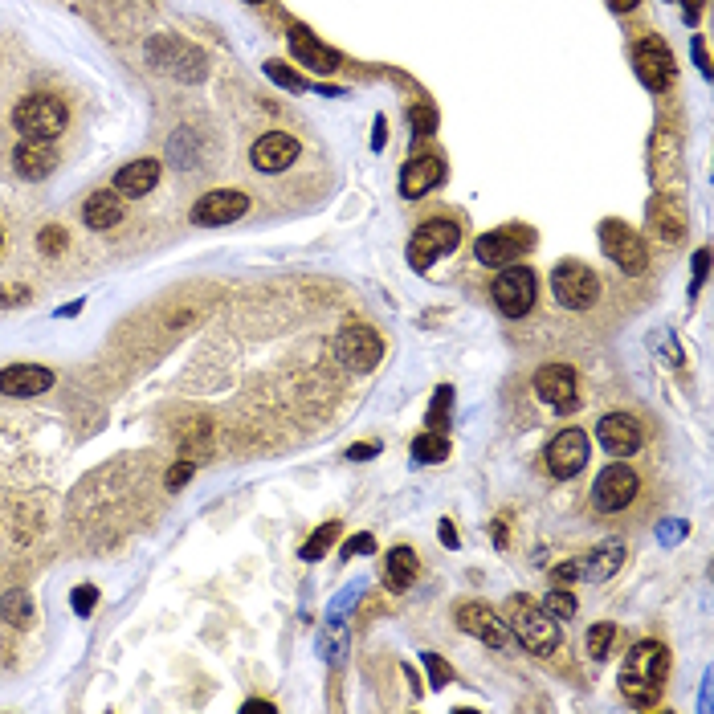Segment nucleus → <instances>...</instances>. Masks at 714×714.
<instances>
[{
	"mask_svg": "<svg viewBox=\"0 0 714 714\" xmlns=\"http://www.w3.org/2000/svg\"><path fill=\"white\" fill-rule=\"evenodd\" d=\"M670 678V649L661 641H637L621 666V694L645 710L661 698V686Z\"/></svg>",
	"mask_w": 714,
	"mask_h": 714,
	"instance_id": "obj_1",
	"label": "nucleus"
},
{
	"mask_svg": "<svg viewBox=\"0 0 714 714\" xmlns=\"http://www.w3.org/2000/svg\"><path fill=\"white\" fill-rule=\"evenodd\" d=\"M506 629L515 633V641L535 653V657H551L559 645H564V633H559V621L547 617V612L523 596H510L506 600Z\"/></svg>",
	"mask_w": 714,
	"mask_h": 714,
	"instance_id": "obj_2",
	"label": "nucleus"
},
{
	"mask_svg": "<svg viewBox=\"0 0 714 714\" xmlns=\"http://www.w3.org/2000/svg\"><path fill=\"white\" fill-rule=\"evenodd\" d=\"M70 123V111L58 94H29L13 107V127L33 143H54Z\"/></svg>",
	"mask_w": 714,
	"mask_h": 714,
	"instance_id": "obj_3",
	"label": "nucleus"
},
{
	"mask_svg": "<svg viewBox=\"0 0 714 714\" xmlns=\"http://www.w3.org/2000/svg\"><path fill=\"white\" fill-rule=\"evenodd\" d=\"M600 249H604V258L612 266H621L625 274H645L649 270V249L645 241L637 237V229H629L625 221H600Z\"/></svg>",
	"mask_w": 714,
	"mask_h": 714,
	"instance_id": "obj_4",
	"label": "nucleus"
},
{
	"mask_svg": "<svg viewBox=\"0 0 714 714\" xmlns=\"http://www.w3.org/2000/svg\"><path fill=\"white\" fill-rule=\"evenodd\" d=\"M535 270L531 266H502V274L494 278V306L506 315V319H523L531 315V306H535Z\"/></svg>",
	"mask_w": 714,
	"mask_h": 714,
	"instance_id": "obj_5",
	"label": "nucleus"
},
{
	"mask_svg": "<svg viewBox=\"0 0 714 714\" xmlns=\"http://www.w3.org/2000/svg\"><path fill=\"white\" fill-rule=\"evenodd\" d=\"M551 294L559 306H568V311H588L600 298V278L584 262H559L551 274Z\"/></svg>",
	"mask_w": 714,
	"mask_h": 714,
	"instance_id": "obj_6",
	"label": "nucleus"
},
{
	"mask_svg": "<svg viewBox=\"0 0 714 714\" xmlns=\"http://www.w3.org/2000/svg\"><path fill=\"white\" fill-rule=\"evenodd\" d=\"M457 245H462V229H457V221H425L413 241H408V266L413 270H429L437 258H445V253H453Z\"/></svg>",
	"mask_w": 714,
	"mask_h": 714,
	"instance_id": "obj_7",
	"label": "nucleus"
},
{
	"mask_svg": "<svg viewBox=\"0 0 714 714\" xmlns=\"http://www.w3.org/2000/svg\"><path fill=\"white\" fill-rule=\"evenodd\" d=\"M633 66H637V78L653 90V94H666L678 78V62L670 54V45L661 37H645L633 45Z\"/></svg>",
	"mask_w": 714,
	"mask_h": 714,
	"instance_id": "obj_8",
	"label": "nucleus"
},
{
	"mask_svg": "<svg viewBox=\"0 0 714 714\" xmlns=\"http://www.w3.org/2000/svg\"><path fill=\"white\" fill-rule=\"evenodd\" d=\"M531 245H535V233H531L527 225H506V229H490V233H482V237L474 241V258H478L482 266L502 270V266H510V262H519V253L531 249Z\"/></svg>",
	"mask_w": 714,
	"mask_h": 714,
	"instance_id": "obj_9",
	"label": "nucleus"
},
{
	"mask_svg": "<svg viewBox=\"0 0 714 714\" xmlns=\"http://www.w3.org/2000/svg\"><path fill=\"white\" fill-rule=\"evenodd\" d=\"M147 58L156 62V70L176 74L180 82H200L204 78V54L192 49L180 37H151L147 41Z\"/></svg>",
	"mask_w": 714,
	"mask_h": 714,
	"instance_id": "obj_10",
	"label": "nucleus"
},
{
	"mask_svg": "<svg viewBox=\"0 0 714 714\" xmlns=\"http://www.w3.org/2000/svg\"><path fill=\"white\" fill-rule=\"evenodd\" d=\"M637 474L625 466V462H612L596 474L592 482V506L604 510V515H617V510H625L633 498H637Z\"/></svg>",
	"mask_w": 714,
	"mask_h": 714,
	"instance_id": "obj_11",
	"label": "nucleus"
},
{
	"mask_svg": "<svg viewBox=\"0 0 714 714\" xmlns=\"http://www.w3.org/2000/svg\"><path fill=\"white\" fill-rule=\"evenodd\" d=\"M339 360L351 372H372L384 360V339L368 323H347L339 331Z\"/></svg>",
	"mask_w": 714,
	"mask_h": 714,
	"instance_id": "obj_12",
	"label": "nucleus"
},
{
	"mask_svg": "<svg viewBox=\"0 0 714 714\" xmlns=\"http://www.w3.org/2000/svg\"><path fill=\"white\" fill-rule=\"evenodd\" d=\"M588 433L584 429H564V433H555V441L547 445V474L559 478V482H568L576 478L584 466H588Z\"/></svg>",
	"mask_w": 714,
	"mask_h": 714,
	"instance_id": "obj_13",
	"label": "nucleus"
},
{
	"mask_svg": "<svg viewBox=\"0 0 714 714\" xmlns=\"http://www.w3.org/2000/svg\"><path fill=\"white\" fill-rule=\"evenodd\" d=\"M535 392L543 404H551L555 413H576L580 408V384L568 364H543L535 372Z\"/></svg>",
	"mask_w": 714,
	"mask_h": 714,
	"instance_id": "obj_14",
	"label": "nucleus"
},
{
	"mask_svg": "<svg viewBox=\"0 0 714 714\" xmlns=\"http://www.w3.org/2000/svg\"><path fill=\"white\" fill-rule=\"evenodd\" d=\"M453 621H457V629H462V633L478 637V641H482V645H490V649H502V645H506V637H510L506 621L498 617V612H494L490 604H482V600H466V604H457Z\"/></svg>",
	"mask_w": 714,
	"mask_h": 714,
	"instance_id": "obj_15",
	"label": "nucleus"
},
{
	"mask_svg": "<svg viewBox=\"0 0 714 714\" xmlns=\"http://www.w3.org/2000/svg\"><path fill=\"white\" fill-rule=\"evenodd\" d=\"M286 45H290L294 62L306 66V70H315V74H335V70L343 66V54H339V49H331L327 41H319L306 25H290Z\"/></svg>",
	"mask_w": 714,
	"mask_h": 714,
	"instance_id": "obj_16",
	"label": "nucleus"
},
{
	"mask_svg": "<svg viewBox=\"0 0 714 714\" xmlns=\"http://www.w3.org/2000/svg\"><path fill=\"white\" fill-rule=\"evenodd\" d=\"M245 213H249V196L237 192V188H213V192H204L192 204V221L196 225H233Z\"/></svg>",
	"mask_w": 714,
	"mask_h": 714,
	"instance_id": "obj_17",
	"label": "nucleus"
},
{
	"mask_svg": "<svg viewBox=\"0 0 714 714\" xmlns=\"http://www.w3.org/2000/svg\"><path fill=\"white\" fill-rule=\"evenodd\" d=\"M686 225H690V213H686V200L674 196V192H657L649 200V233L666 245H678L686 237Z\"/></svg>",
	"mask_w": 714,
	"mask_h": 714,
	"instance_id": "obj_18",
	"label": "nucleus"
},
{
	"mask_svg": "<svg viewBox=\"0 0 714 714\" xmlns=\"http://www.w3.org/2000/svg\"><path fill=\"white\" fill-rule=\"evenodd\" d=\"M249 160L258 172H286L294 160H298V139L290 131H266L258 143L249 147Z\"/></svg>",
	"mask_w": 714,
	"mask_h": 714,
	"instance_id": "obj_19",
	"label": "nucleus"
},
{
	"mask_svg": "<svg viewBox=\"0 0 714 714\" xmlns=\"http://www.w3.org/2000/svg\"><path fill=\"white\" fill-rule=\"evenodd\" d=\"M596 441H600L612 457H633V453L641 449V425H637V417H629V413H608V417H600V425H596Z\"/></svg>",
	"mask_w": 714,
	"mask_h": 714,
	"instance_id": "obj_20",
	"label": "nucleus"
},
{
	"mask_svg": "<svg viewBox=\"0 0 714 714\" xmlns=\"http://www.w3.org/2000/svg\"><path fill=\"white\" fill-rule=\"evenodd\" d=\"M49 388H54V372L41 368V364H13V368L0 372V392L17 396V400L41 396V392H49Z\"/></svg>",
	"mask_w": 714,
	"mask_h": 714,
	"instance_id": "obj_21",
	"label": "nucleus"
},
{
	"mask_svg": "<svg viewBox=\"0 0 714 714\" xmlns=\"http://www.w3.org/2000/svg\"><path fill=\"white\" fill-rule=\"evenodd\" d=\"M441 180H445V164L437 156H413L400 172V196H408V200L429 196Z\"/></svg>",
	"mask_w": 714,
	"mask_h": 714,
	"instance_id": "obj_22",
	"label": "nucleus"
},
{
	"mask_svg": "<svg viewBox=\"0 0 714 714\" xmlns=\"http://www.w3.org/2000/svg\"><path fill=\"white\" fill-rule=\"evenodd\" d=\"M621 564H625V543L621 539H604V543H596L588 551L584 564H576V572H580V580L604 584V580H612L621 572Z\"/></svg>",
	"mask_w": 714,
	"mask_h": 714,
	"instance_id": "obj_23",
	"label": "nucleus"
},
{
	"mask_svg": "<svg viewBox=\"0 0 714 714\" xmlns=\"http://www.w3.org/2000/svg\"><path fill=\"white\" fill-rule=\"evenodd\" d=\"M678 164H682V143L674 131H657L653 135V147H649V172L657 184H670L678 176Z\"/></svg>",
	"mask_w": 714,
	"mask_h": 714,
	"instance_id": "obj_24",
	"label": "nucleus"
},
{
	"mask_svg": "<svg viewBox=\"0 0 714 714\" xmlns=\"http://www.w3.org/2000/svg\"><path fill=\"white\" fill-rule=\"evenodd\" d=\"M82 221H86V229H115L123 221V196L111 188L90 192L82 204Z\"/></svg>",
	"mask_w": 714,
	"mask_h": 714,
	"instance_id": "obj_25",
	"label": "nucleus"
},
{
	"mask_svg": "<svg viewBox=\"0 0 714 714\" xmlns=\"http://www.w3.org/2000/svg\"><path fill=\"white\" fill-rule=\"evenodd\" d=\"M13 168H17L21 180H45L49 172L58 168V156L49 151V143H33V139H25V143L13 151Z\"/></svg>",
	"mask_w": 714,
	"mask_h": 714,
	"instance_id": "obj_26",
	"label": "nucleus"
},
{
	"mask_svg": "<svg viewBox=\"0 0 714 714\" xmlns=\"http://www.w3.org/2000/svg\"><path fill=\"white\" fill-rule=\"evenodd\" d=\"M160 184V160H135L115 172V192L119 196H147Z\"/></svg>",
	"mask_w": 714,
	"mask_h": 714,
	"instance_id": "obj_27",
	"label": "nucleus"
},
{
	"mask_svg": "<svg viewBox=\"0 0 714 714\" xmlns=\"http://www.w3.org/2000/svg\"><path fill=\"white\" fill-rule=\"evenodd\" d=\"M417 572H421V559H417L413 547H392L388 551L384 580H388L392 592H408V588H413V580H417Z\"/></svg>",
	"mask_w": 714,
	"mask_h": 714,
	"instance_id": "obj_28",
	"label": "nucleus"
},
{
	"mask_svg": "<svg viewBox=\"0 0 714 714\" xmlns=\"http://www.w3.org/2000/svg\"><path fill=\"white\" fill-rule=\"evenodd\" d=\"M413 457H417V462H429V466L445 462V457H449V437H445V433L425 429V433L413 441Z\"/></svg>",
	"mask_w": 714,
	"mask_h": 714,
	"instance_id": "obj_29",
	"label": "nucleus"
},
{
	"mask_svg": "<svg viewBox=\"0 0 714 714\" xmlns=\"http://www.w3.org/2000/svg\"><path fill=\"white\" fill-rule=\"evenodd\" d=\"M339 539V523H323L311 539H306L302 543V559H306V564H315V559H323L327 551H331V543Z\"/></svg>",
	"mask_w": 714,
	"mask_h": 714,
	"instance_id": "obj_30",
	"label": "nucleus"
},
{
	"mask_svg": "<svg viewBox=\"0 0 714 714\" xmlns=\"http://www.w3.org/2000/svg\"><path fill=\"white\" fill-rule=\"evenodd\" d=\"M576 596L568 592V588H551L547 596H543V612H547V617H555V621H572L576 617Z\"/></svg>",
	"mask_w": 714,
	"mask_h": 714,
	"instance_id": "obj_31",
	"label": "nucleus"
},
{
	"mask_svg": "<svg viewBox=\"0 0 714 714\" xmlns=\"http://www.w3.org/2000/svg\"><path fill=\"white\" fill-rule=\"evenodd\" d=\"M612 641H617V625H612V621H600V625H592V629H588L584 649H588V657H592V661H604Z\"/></svg>",
	"mask_w": 714,
	"mask_h": 714,
	"instance_id": "obj_32",
	"label": "nucleus"
},
{
	"mask_svg": "<svg viewBox=\"0 0 714 714\" xmlns=\"http://www.w3.org/2000/svg\"><path fill=\"white\" fill-rule=\"evenodd\" d=\"M37 245H41L45 258H58V253H66L70 237H66V229H62V225H45V229H41V237H37Z\"/></svg>",
	"mask_w": 714,
	"mask_h": 714,
	"instance_id": "obj_33",
	"label": "nucleus"
},
{
	"mask_svg": "<svg viewBox=\"0 0 714 714\" xmlns=\"http://www.w3.org/2000/svg\"><path fill=\"white\" fill-rule=\"evenodd\" d=\"M425 670H429V686H433V690H441V686H449V682H453L449 661H441L437 653H425Z\"/></svg>",
	"mask_w": 714,
	"mask_h": 714,
	"instance_id": "obj_34",
	"label": "nucleus"
},
{
	"mask_svg": "<svg viewBox=\"0 0 714 714\" xmlns=\"http://www.w3.org/2000/svg\"><path fill=\"white\" fill-rule=\"evenodd\" d=\"M449 396H453V388H437L433 413H429V429H433V433H445V413H449Z\"/></svg>",
	"mask_w": 714,
	"mask_h": 714,
	"instance_id": "obj_35",
	"label": "nucleus"
},
{
	"mask_svg": "<svg viewBox=\"0 0 714 714\" xmlns=\"http://www.w3.org/2000/svg\"><path fill=\"white\" fill-rule=\"evenodd\" d=\"M266 74H270L278 86H286V90H306V82H302L294 70H286V62H266Z\"/></svg>",
	"mask_w": 714,
	"mask_h": 714,
	"instance_id": "obj_36",
	"label": "nucleus"
},
{
	"mask_svg": "<svg viewBox=\"0 0 714 714\" xmlns=\"http://www.w3.org/2000/svg\"><path fill=\"white\" fill-rule=\"evenodd\" d=\"M94 604H98V588L94 584H78L74 588V612H78V617H90Z\"/></svg>",
	"mask_w": 714,
	"mask_h": 714,
	"instance_id": "obj_37",
	"label": "nucleus"
},
{
	"mask_svg": "<svg viewBox=\"0 0 714 714\" xmlns=\"http://www.w3.org/2000/svg\"><path fill=\"white\" fill-rule=\"evenodd\" d=\"M5 608L13 612V621H17V625H29V621H33V608H29V600H25L21 592H17V596H9V600H5Z\"/></svg>",
	"mask_w": 714,
	"mask_h": 714,
	"instance_id": "obj_38",
	"label": "nucleus"
},
{
	"mask_svg": "<svg viewBox=\"0 0 714 714\" xmlns=\"http://www.w3.org/2000/svg\"><path fill=\"white\" fill-rule=\"evenodd\" d=\"M376 547V539L372 535H355V539H347L343 543V555H360V551H372Z\"/></svg>",
	"mask_w": 714,
	"mask_h": 714,
	"instance_id": "obj_39",
	"label": "nucleus"
},
{
	"mask_svg": "<svg viewBox=\"0 0 714 714\" xmlns=\"http://www.w3.org/2000/svg\"><path fill=\"white\" fill-rule=\"evenodd\" d=\"M192 474H196V462H180V466H176V470L168 474V486L176 490V486H184V482H188Z\"/></svg>",
	"mask_w": 714,
	"mask_h": 714,
	"instance_id": "obj_40",
	"label": "nucleus"
},
{
	"mask_svg": "<svg viewBox=\"0 0 714 714\" xmlns=\"http://www.w3.org/2000/svg\"><path fill=\"white\" fill-rule=\"evenodd\" d=\"M372 453H380V445H376V441H364V445H351V449H347L351 462H368Z\"/></svg>",
	"mask_w": 714,
	"mask_h": 714,
	"instance_id": "obj_41",
	"label": "nucleus"
},
{
	"mask_svg": "<svg viewBox=\"0 0 714 714\" xmlns=\"http://www.w3.org/2000/svg\"><path fill=\"white\" fill-rule=\"evenodd\" d=\"M706 266H710V253H706V249H698V253H694V286H690V290H698V286H702Z\"/></svg>",
	"mask_w": 714,
	"mask_h": 714,
	"instance_id": "obj_42",
	"label": "nucleus"
},
{
	"mask_svg": "<svg viewBox=\"0 0 714 714\" xmlns=\"http://www.w3.org/2000/svg\"><path fill=\"white\" fill-rule=\"evenodd\" d=\"M25 298H29L25 286H5V290H0V306H17V302H25Z\"/></svg>",
	"mask_w": 714,
	"mask_h": 714,
	"instance_id": "obj_43",
	"label": "nucleus"
},
{
	"mask_svg": "<svg viewBox=\"0 0 714 714\" xmlns=\"http://www.w3.org/2000/svg\"><path fill=\"white\" fill-rule=\"evenodd\" d=\"M241 710H245V714H258V710H262V714H270V710H274V702H266V698H249Z\"/></svg>",
	"mask_w": 714,
	"mask_h": 714,
	"instance_id": "obj_44",
	"label": "nucleus"
},
{
	"mask_svg": "<svg viewBox=\"0 0 714 714\" xmlns=\"http://www.w3.org/2000/svg\"><path fill=\"white\" fill-rule=\"evenodd\" d=\"M694 58H698L702 74H710V62H706V49H702V41H694Z\"/></svg>",
	"mask_w": 714,
	"mask_h": 714,
	"instance_id": "obj_45",
	"label": "nucleus"
},
{
	"mask_svg": "<svg viewBox=\"0 0 714 714\" xmlns=\"http://www.w3.org/2000/svg\"><path fill=\"white\" fill-rule=\"evenodd\" d=\"M384 131H388V123H384V119H376V139H372V147H376V151L384 147Z\"/></svg>",
	"mask_w": 714,
	"mask_h": 714,
	"instance_id": "obj_46",
	"label": "nucleus"
},
{
	"mask_svg": "<svg viewBox=\"0 0 714 714\" xmlns=\"http://www.w3.org/2000/svg\"><path fill=\"white\" fill-rule=\"evenodd\" d=\"M441 543H445V547H457V535H453L449 523H441Z\"/></svg>",
	"mask_w": 714,
	"mask_h": 714,
	"instance_id": "obj_47",
	"label": "nucleus"
},
{
	"mask_svg": "<svg viewBox=\"0 0 714 714\" xmlns=\"http://www.w3.org/2000/svg\"><path fill=\"white\" fill-rule=\"evenodd\" d=\"M608 5L617 9V13H629V9H637V0H608Z\"/></svg>",
	"mask_w": 714,
	"mask_h": 714,
	"instance_id": "obj_48",
	"label": "nucleus"
},
{
	"mask_svg": "<svg viewBox=\"0 0 714 714\" xmlns=\"http://www.w3.org/2000/svg\"><path fill=\"white\" fill-rule=\"evenodd\" d=\"M413 123H417V127H433V115H425V111H413Z\"/></svg>",
	"mask_w": 714,
	"mask_h": 714,
	"instance_id": "obj_49",
	"label": "nucleus"
},
{
	"mask_svg": "<svg viewBox=\"0 0 714 714\" xmlns=\"http://www.w3.org/2000/svg\"><path fill=\"white\" fill-rule=\"evenodd\" d=\"M249 5H266V0H249Z\"/></svg>",
	"mask_w": 714,
	"mask_h": 714,
	"instance_id": "obj_50",
	"label": "nucleus"
}]
</instances>
